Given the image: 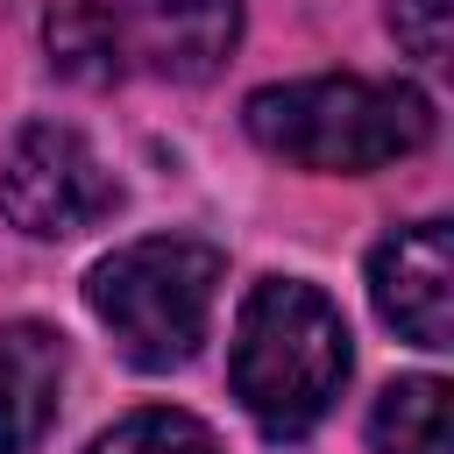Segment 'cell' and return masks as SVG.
I'll use <instances>...</instances> for the list:
<instances>
[{
    "instance_id": "obj_1",
    "label": "cell",
    "mask_w": 454,
    "mask_h": 454,
    "mask_svg": "<svg viewBox=\"0 0 454 454\" xmlns=\"http://www.w3.org/2000/svg\"><path fill=\"white\" fill-rule=\"evenodd\" d=\"M348 319L319 284L298 277H262L241 298L234 348H227V383L241 411L255 419L262 440H305L340 383H348Z\"/></svg>"
},
{
    "instance_id": "obj_2",
    "label": "cell",
    "mask_w": 454,
    "mask_h": 454,
    "mask_svg": "<svg viewBox=\"0 0 454 454\" xmlns=\"http://www.w3.org/2000/svg\"><path fill=\"white\" fill-rule=\"evenodd\" d=\"M241 128L291 170L362 177L433 142V99L404 78H291L248 92Z\"/></svg>"
},
{
    "instance_id": "obj_3",
    "label": "cell",
    "mask_w": 454,
    "mask_h": 454,
    "mask_svg": "<svg viewBox=\"0 0 454 454\" xmlns=\"http://www.w3.org/2000/svg\"><path fill=\"white\" fill-rule=\"evenodd\" d=\"M50 57L78 85L170 78L199 85L241 35V0H50Z\"/></svg>"
},
{
    "instance_id": "obj_4",
    "label": "cell",
    "mask_w": 454,
    "mask_h": 454,
    "mask_svg": "<svg viewBox=\"0 0 454 454\" xmlns=\"http://www.w3.org/2000/svg\"><path fill=\"white\" fill-rule=\"evenodd\" d=\"M213 298H220V248L184 234L128 241L85 277L92 319L135 369H184L213 326Z\"/></svg>"
},
{
    "instance_id": "obj_5",
    "label": "cell",
    "mask_w": 454,
    "mask_h": 454,
    "mask_svg": "<svg viewBox=\"0 0 454 454\" xmlns=\"http://www.w3.org/2000/svg\"><path fill=\"white\" fill-rule=\"evenodd\" d=\"M0 213L35 241H71L106 213H121V184L78 128L28 121L0 163Z\"/></svg>"
},
{
    "instance_id": "obj_6",
    "label": "cell",
    "mask_w": 454,
    "mask_h": 454,
    "mask_svg": "<svg viewBox=\"0 0 454 454\" xmlns=\"http://www.w3.org/2000/svg\"><path fill=\"white\" fill-rule=\"evenodd\" d=\"M369 298L383 326H397L411 348L454 340V234L447 220H411L376 241L369 255Z\"/></svg>"
},
{
    "instance_id": "obj_7",
    "label": "cell",
    "mask_w": 454,
    "mask_h": 454,
    "mask_svg": "<svg viewBox=\"0 0 454 454\" xmlns=\"http://www.w3.org/2000/svg\"><path fill=\"white\" fill-rule=\"evenodd\" d=\"M64 397V340L35 319L0 326V454H28Z\"/></svg>"
},
{
    "instance_id": "obj_8",
    "label": "cell",
    "mask_w": 454,
    "mask_h": 454,
    "mask_svg": "<svg viewBox=\"0 0 454 454\" xmlns=\"http://www.w3.org/2000/svg\"><path fill=\"white\" fill-rule=\"evenodd\" d=\"M376 454H454V390L440 376H397L369 411Z\"/></svg>"
},
{
    "instance_id": "obj_9",
    "label": "cell",
    "mask_w": 454,
    "mask_h": 454,
    "mask_svg": "<svg viewBox=\"0 0 454 454\" xmlns=\"http://www.w3.org/2000/svg\"><path fill=\"white\" fill-rule=\"evenodd\" d=\"M85 454H227V447L213 440L206 419L170 411V404H149V411H128L121 426H106Z\"/></svg>"
},
{
    "instance_id": "obj_10",
    "label": "cell",
    "mask_w": 454,
    "mask_h": 454,
    "mask_svg": "<svg viewBox=\"0 0 454 454\" xmlns=\"http://www.w3.org/2000/svg\"><path fill=\"white\" fill-rule=\"evenodd\" d=\"M390 28L419 64H447V0H390Z\"/></svg>"
}]
</instances>
